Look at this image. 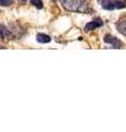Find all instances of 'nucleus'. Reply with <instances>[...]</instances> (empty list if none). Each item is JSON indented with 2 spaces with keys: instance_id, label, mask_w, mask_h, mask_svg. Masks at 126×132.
<instances>
[{
  "instance_id": "obj_1",
  "label": "nucleus",
  "mask_w": 126,
  "mask_h": 132,
  "mask_svg": "<svg viewBox=\"0 0 126 132\" xmlns=\"http://www.w3.org/2000/svg\"><path fill=\"white\" fill-rule=\"evenodd\" d=\"M63 7L68 11L86 12L88 10L87 0H63Z\"/></svg>"
},
{
  "instance_id": "obj_2",
  "label": "nucleus",
  "mask_w": 126,
  "mask_h": 132,
  "mask_svg": "<svg viewBox=\"0 0 126 132\" xmlns=\"http://www.w3.org/2000/svg\"><path fill=\"white\" fill-rule=\"evenodd\" d=\"M98 2L105 10L124 9L126 7L125 0H98Z\"/></svg>"
},
{
  "instance_id": "obj_3",
  "label": "nucleus",
  "mask_w": 126,
  "mask_h": 132,
  "mask_svg": "<svg viewBox=\"0 0 126 132\" xmlns=\"http://www.w3.org/2000/svg\"><path fill=\"white\" fill-rule=\"evenodd\" d=\"M104 42L106 44H111V46L113 48H121V47H123V43H122L119 39H116L115 36L110 35V34H106L104 36Z\"/></svg>"
},
{
  "instance_id": "obj_4",
  "label": "nucleus",
  "mask_w": 126,
  "mask_h": 132,
  "mask_svg": "<svg viewBox=\"0 0 126 132\" xmlns=\"http://www.w3.org/2000/svg\"><path fill=\"white\" fill-rule=\"evenodd\" d=\"M102 26H103L102 19L95 18V19H93L91 22H88L86 26H84V31H86V32H90V31L94 30V29H96V28L102 27Z\"/></svg>"
},
{
  "instance_id": "obj_5",
  "label": "nucleus",
  "mask_w": 126,
  "mask_h": 132,
  "mask_svg": "<svg viewBox=\"0 0 126 132\" xmlns=\"http://www.w3.org/2000/svg\"><path fill=\"white\" fill-rule=\"evenodd\" d=\"M12 38H13V33L11 32V30L7 29L5 26H0V40L8 42Z\"/></svg>"
},
{
  "instance_id": "obj_6",
  "label": "nucleus",
  "mask_w": 126,
  "mask_h": 132,
  "mask_svg": "<svg viewBox=\"0 0 126 132\" xmlns=\"http://www.w3.org/2000/svg\"><path fill=\"white\" fill-rule=\"evenodd\" d=\"M116 29L120 33L126 36V16H122L116 23Z\"/></svg>"
},
{
  "instance_id": "obj_7",
  "label": "nucleus",
  "mask_w": 126,
  "mask_h": 132,
  "mask_svg": "<svg viewBox=\"0 0 126 132\" xmlns=\"http://www.w3.org/2000/svg\"><path fill=\"white\" fill-rule=\"evenodd\" d=\"M36 40H37V42H40V43H50L51 36L43 34V33H38V34L36 35Z\"/></svg>"
},
{
  "instance_id": "obj_8",
  "label": "nucleus",
  "mask_w": 126,
  "mask_h": 132,
  "mask_svg": "<svg viewBox=\"0 0 126 132\" xmlns=\"http://www.w3.org/2000/svg\"><path fill=\"white\" fill-rule=\"evenodd\" d=\"M31 5H33L37 9H42L43 8V2L42 0H31Z\"/></svg>"
},
{
  "instance_id": "obj_9",
  "label": "nucleus",
  "mask_w": 126,
  "mask_h": 132,
  "mask_svg": "<svg viewBox=\"0 0 126 132\" xmlns=\"http://www.w3.org/2000/svg\"><path fill=\"white\" fill-rule=\"evenodd\" d=\"M13 3V0H0V7H9Z\"/></svg>"
},
{
  "instance_id": "obj_10",
  "label": "nucleus",
  "mask_w": 126,
  "mask_h": 132,
  "mask_svg": "<svg viewBox=\"0 0 126 132\" xmlns=\"http://www.w3.org/2000/svg\"><path fill=\"white\" fill-rule=\"evenodd\" d=\"M19 1H20V2H25L26 0H19Z\"/></svg>"
},
{
  "instance_id": "obj_11",
  "label": "nucleus",
  "mask_w": 126,
  "mask_h": 132,
  "mask_svg": "<svg viewBox=\"0 0 126 132\" xmlns=\"http://www.w3.org/2000/svg\"><path fill=\"white\" fill-rule=\"evenodd\" d=\"M0 48H3V46H2V45H0Z\"/></svg>"
}]
</instances>
